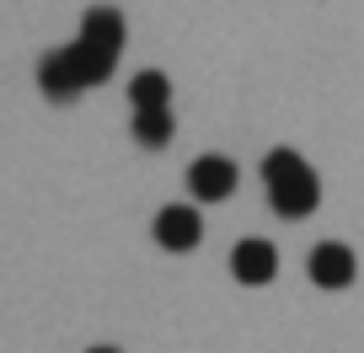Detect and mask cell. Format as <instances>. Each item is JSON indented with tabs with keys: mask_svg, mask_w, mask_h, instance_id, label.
Returning <instances> with one entry per match:
<instances>
[{
	"mask_svg": "<svg viewBox=\"0 0 364 353\" xmlns=\"http://www.w3.org/2000/svg\"><path fill=\"white\" fill-rule=\"evenodd\" d=\"M198 236H204V219H198L193 204H166V209L156 214V241H161L166 251H193Z\"/></svg>",
	"mask_w": 364,
	"mask_h": 353,
	"instance_id": "obj_5",
	"label": "cell"
},
{
	"mask_svg": "<svg viewBox=\"0 0 364 353\" xmlns=\"http://www.w3.org/2000/svg\"><path fill=\"white\" fill-rule=\"evenodd\" d=\"M262 183H268V198H273V209L284 219H306L311 209L321 204V177L289 145H279V150L262 156Z\"/></svg>",
	"mask_w": 364,
	"mask_h": 353,
	"instance_id": "obj_1",
	"label": "cell"
},
{
	"mask_svg": "<svg viewBox=\"0 0 364 353\" xmlns=\"http://www.w3.org/2000/svg\"><path fill=\"white\" fill-rule=\"evenodd\" d=\"M124 38H129L124 11H113V6H91V11L80 16V43L102 48V54H124Z\"/></svg>",
	"mask_w": 364,
	"mask_h": 353,
	"instance_id": "obj_6",
	"label": "cell"
},
{
	"mask_svg": "<svg viewBox=\"0 0 364 353\" xmlns=\"http://www.w3.org/2000/svg\"><path fill=\"white\" fill-rule=\"evenodd\" d=\"M306 273H311L316 289H348L353 273H359V257H353L343 241H316L311 257H306Z\"/></svg>",
	"mask_w": 364,
	"mask_h": 353,
	"instance_id": "obj_2",
	"label": "cell"
},
{
	"mask_svg": "<svg viewBox=\"0 0 364 353\" xmlns=\"http://www.w3.org/2000/svg\"><path fill=\"white\" fill-rule=\"evenodd\" d=\"M230 273H236V284H273V273H279V251H273V241H262V236L236 241V251H230Z\"/></svg>",
	"mask_w": 364,
	"mask_h": 353,
	"instance_id": "obj_4",
	"label": "cell"
},
{
	"mask_svg": "<svg viewBox=\"0 0 364 353\" xmlns=\"http://www.w3.org/2000/svg\"><path fill=\"white\" fill-rule=\"evenodd\" d=\"M38 92H43L48 102H70V97L86 92V86H80V75L70 70V54H65V48H48V54L38 59Z\"/></svg>",
	"mask_w": 364,
	"mask_h": 353,
	"instance_id": "obj_7",
	"label": "cell"
},
{
	"mask_svg": "<svg viewBox=\"0 0 364 353\" xmlns=\"http://www.w3.org/2000/svg\"><path fill=\"white\" fill-rule=\"evenodd\" d=\"M129 134H134L145 150H161V145H171V134H177V118H171V107H145V113H134Z\"/></svg>",
	"mask_w": 364,
	"mask_h": 353,
	"instance_id": "obj_9",
	"label": "cell"
},
{
	"mask_svg": "<svg viewBox=\"0 0 364 353\" xmlns=\"http://www.w3.org/2000/svg\"><path fill=\"white\" fill-rule=\"evenodd\" d=\"M129 102H134V113H145V107H171L166 70H139V75L129 80Z\"/></svg>",
	"mask_w": 364,
	"mask_h": 353,
	"instance_id": "obj_10",
	"label": "cell"
},
{
	"mask_svg": "<svg viewBox=\"0 0 364 353\" xmlns=\"http://www.w3.org/2000/svg\"><path fill=\"white\" fill-rule=\"evenodd\" d=\"M65 54H70V70L80 75V86H102L107 75H113V65H118V54H102V48H91V43H65Z\"/></svg>",
	"mask_w": 364,
	"mask_h": 353,
	"instance_id": "obj_8",
	"label": "cell"
},
{
	"mask_svg": "<svg viewBox=\"0 0 364 353\" xmlns=\"http://www.w3.org/2000/svg\"><path fill=\"white\" fill-rule=\"evenodd\" d=\"M241 183V166L230 156H198L193 166H188V193L204 198V204H220V198H230Z\"/></svg>",
	"mask_w": 364,
	"mask_h": 353,
	"instance_id": "obj_3",
	"label": "cell"
},
{
	"mask_svg": "<svg viewBox=\"0 0 364 353\" xmlns=\"http://www.w3.org/2000/svg\"><path fill=\"white\" fill-rule=\"evenodd\" d=\"M86 353H118V348H86Z\"/></svg>",
	"mask_w": 364,
	"mask_h": 353,
	"instance_id": "obj_11",
	"label": "cell"
}]
</instances>
